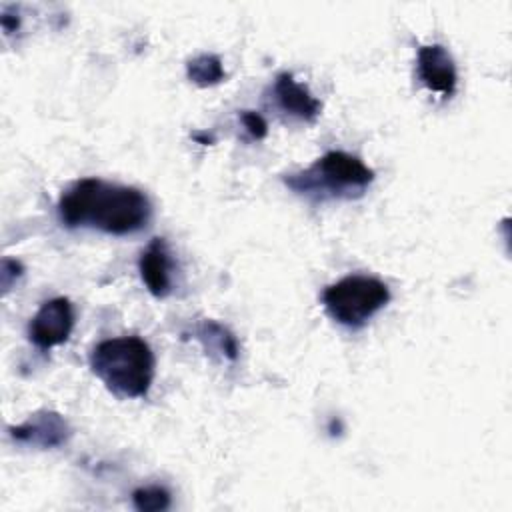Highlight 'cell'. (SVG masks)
I'll use <instances>...</instances> for the list:
<instances>
[{
  "label": "cell",
  "instance_id": "6da1fadb",
  "mask_svg": "<svg viewBox=\"0 0 512 512\" xmlns=\"http://www.w3.org/2000/svg\"><path fill=\"white\" fill-rule=\"evenodd\" d=\"M150 216L152 204L142 190L100 178L76 180L58 200V218L68 228L126 236L142 230Z\"/></svg>",
  "mask_w": 512,
  "mask_h": 512
},
{
  "label": "cell",
  "instance_id": "7a4b0ae2",
  "mask_svg": "<svg viewBox=\"0 0 512 512\" xmlns=\"http://www.w3.org/2000/svg\"><path fill=\"white\" fill-rule=\"evenodd\" d=\"M154 352L140 336H118L98 342L90 352V368L120 398H142L154 380Z\"/></svg>",
  "mask_w": 512,
  "mask_h": 512
},
{
  "label": "cell",
  "instance_id": "3957f363",
  "mask_svg": "<svg viewBox=\"0 0 512 512\" xmlns=\"http://www.w3.org/2000/svg\"><path fill=\"white\" fill-rule=\"evenodd\" d=\"M374 170L358 156L342 150H330L302 172L288 174L284 184L310 200H350L366 192L374 182Z\"/></svg>",
  "mask_w": 512,
  "mask_h": 512
},
{
  "label": "cell",
  "instance_id": "277c9868",
  "mask_svg": "<svg viewBox=\"0 0 512 512\" xmlns=\"http://www.w3.org/2000/svg\"><path fill=\"white\" fill-rule=\"evenodd\" d=\"M388 302V286L382 280L364 274L344 276L322 292V304L328 316L346 328L364 326Z\"/></svg>",
  "mask_w": 512,
  "mask_h": 512
},
{
  "label": "cell",
  "instance_id": "5b68a950",
  "mask_svg": "<svg viewBox=\"0 0 512 512\" xmlns=\"http://www.w3.org/2000/svg\"><path fill=\"white\" fill-rule=\"evenodd\" d=\"M74 328V308L68 298L58 296L44 302L32 316L28 326L30 340L40 350H50L64 344Z\"/></svg>",
  "mask_w": 512,
  "mask_h": 512
},
{
  "label": "cell",
  "instance_id": "8992f818",
  "mask_svg": "<svg viewBox=\"0 0 512 512\" xmlns=\"http://www.w3.org/2000/svg\"><path fill=\"white\" fill-rule=\"evenodd\" d=\"M416 72L420 82L430 90L438 92L444 98H450L456 92L458 72L452 54L442 44H426L418 48L416 54Z\"/></svg>",
  "mask_w": 512,
  "mask_h": 512
},
{
  "label": "cell",
  "instance_id": "52a82bcc",
  "mask_svg": "<svg viewBox=\"0 0 512 512\" xmlns=\"http://www.w3.org/2000/svg\"><path fill=\"white\" fill-rule=\"evenodd\" d=\"M10 436L18 442L40 446V448H54L68 440L70 426L68 422L52 410H42L30 416L24 424L10 428Z\"/></svg>",
  "mask_w": 512,
  "mask_h": 512
},
{
  "label": "cell",
  "instance_id": "ba28073f",
  "mask_svg": "<svg viewBox=\"0 0 512 512\" xmlns=\"http://www.w3.org/2000/svg\"><path fill=\"white\" fill-rule=\"evenodd\" d=\"M172 258L164 238H152L142 250L138 270L148 292L156 298H164L172 292Z\"/></svg>",
  "mask_w": 512,
  "mask_h": 512
},
{
  "label": "cell",
  "instance_id": "9c48e42d",
  "mask_svg": "<svg viewBox=\"0 0 512 512\" xmlns=\"http://www.w3.org/2000/svg\"><path fill=\"white\" fill-rule=\"evenodd\" d=\"M272 92L278 108L290 114L292 118L312 122L318 118L322 110L320 100L304 84L296 82V78L288 72H282L276 76Z\"/></svg>",
  "mask_w": 512,
  "mask_h": 512
},
{
  "label": "cell",
  "instance_id": "30bf717a",
  "mask_svg": "<svg viewBox=\"0 0 512 512\" xmlns=\"http://www.w3.org/2000/svg\"><path fill=\"white\" fill-rule=\"evenodd\" d=\"M194 336L202 342L208 352H216L222 358L234 362L238 358V342L234 334L214 320H204L194 328Z\"/></svg>",
  "mask_w": 512,
  "mask_h": 512
},
{
  "label": "cell",
  "instance_id": "8fae6325",
  "mask_svg": "<svg viewBox=\"0 0 512 512\" xmlns=\"http://www.w3.org/2000/svg\"><path fill=\"white\" fill-rule=\"evenodd\" d=\"M186 76L190 78V82H194L196 86H214L218 82L224 80V66L222 60L216 54H198L192 60H188L186 64Z\"/></svg>",
  "mask_w": 512,
  "mask_h": 512
},
{
  "label": "cell",
  "instance_id": "7c38bea8",
  "mask_svg": "<svg viewBox=\"0 0 512 512\" xmlns=\"http://www.w3.org/2000/svg\"><path fill=\"white\" fill-rule=\"evenodd\" d=\"M132 504L140 512H158L170 506V492L162 486H144L132 492Z\"/></svg>",
  "mask_w": 512,
  "mask_h": 512
},
{
  "label": "cell",
  "instance_id": "4fadbf2b",
  "mask_svg": "<svg viewBox=\"0 0 512 512\" xmlns=\"http://www.w3.org/2000/svg\"><path fill=\"white\" fill-rule=\"evenodd\" d=\"M240 120H242V126L246 128V132L254 138V140H262L266 134H268V124L266 120L254 112V110H244L240 114Z\"/></svg>",
  "mask_w": 512,
  "mask_h": 512
},
{
  "label": "cell",
  "instance_id": "5bb4252c",
  "mask_svg": "<svg viewBox=\"0 0 512 512\" xmlns=\"http://www.w3.org/2000/svg\"><path fill=\"white\" fill-rule=\"evenodd\" d=\"M14 272H16V274H22V272H24L22 264H20L18 260L4 258V260H2V288H4V292L10 288V284H12L10 278H14Z\"/></svg>",
  "mask_w": 512,
  "mask_h": 512
}]
</instances>
